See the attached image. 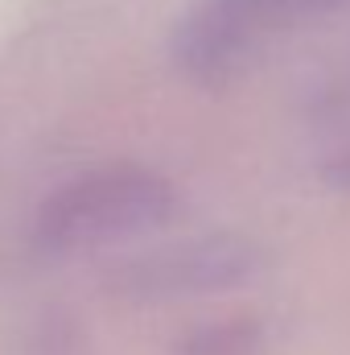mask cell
I'll return each instance as SVG.
<instances>
[{
  "label": "cell",
  "mask_w": 350,
  "mask_h": 355,
  "mask_svg": "<svg viewBox=\"0 0 350 355\" xmlns=\"http://www.w3.org/2000/svg\"><path fill=\"white\" fill-rule=\"evenodd\" d=\"M268 257L256 240L214 232L177 240L165 248H153L128 265L107 272V293L120 302H181V297H206L227 293L239 285H252L264 272Z\"/></svg>",
  "instance_id": "obj_2"
},
{
  "label": "cell",
  "mask_w": 350,
  "mask_h": 355,
  "mask_svg": "<svg viewBox=\"0 0 350 355\" xmlns=\"http://www.w3.org/2000/svg\"><path fill=\"white\" fill-rule=\"evenodd\" d=\"M174 211L177 190L161 170L120 162L71 178L46 194L33 215V244L50 257H71L95 244L145 236L169 223Z\"/></svg>",
  "instance_id": "obj_1"
},
{
  "label": "cell",
  "mask_w": 350,
  "mask_h": 355,
  "mask_svg": "<svg viewBox=\"0 0 350 355\" xmlns=\"http://www.w3.org/2000/svg\"><path fill=\"white\" fill-rule=\"evenodd\" d=\"M33 352L37 355H79V331L62 318H46L42 331L33 335Z\"/></svg>",
  "instance_id": "obj_4"
},
{
  "label": "cell",
  "mask_w": 350,
  "mask_h": 355,
  "mask_svg": "<svg viewBox=\"0 0 350 355\" xmlns=\"http://www.w3.org/2000/svg\"><path fill=\"white\" fill-rule=\"evenodd\" d=\"M264 347H268V327L252 314H239L194 327L174 343V355H260Z\"/></svg>",
  "instance_id": "obj_3"
},
{
  "label": "cell",
  "mask_w": 350,
  "mask_h": 355,
  "mask_svg": "<svg viewBox=\"0 0 350 355\" xmlns=\"http://www.w3.org/2000/svg\"><path fill=\"white\" fill-rule=\"evenodd\" d=\"M322 178L334 186V190H350V149H342V153H334L330 162H326V170H322Z\"/></svg>",
  "instance_id": "obj_5"
}]
</instances>
